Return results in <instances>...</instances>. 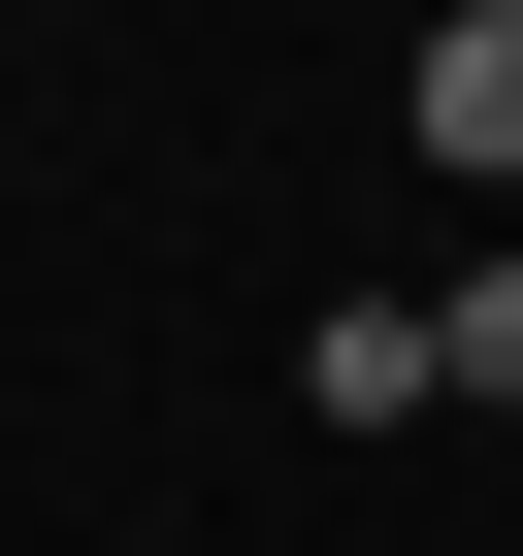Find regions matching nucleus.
<instances>
[{"mask_svg":"<svg viewBox=\"0 0 523 556\" xmlns=\"http://www.w3.org/2000/svg\"><path fill=\"white\" fill-rule=\"evenodd\" d=\"M425 164H523V0H458V34H425Z\"/></svg>","mask_w":523,"mask_h":556,"instance_id":"obj_2","label":"nucleus"},{"mask_svg":"<svg viewBox=\"0 0 523 556\" xmlns=\"http://www.w3.org/2000/svg\"><path fill=\"white\" fill-rule=\"evenodd\" d=\"M425 328H458V393H523V262H458V295H425Z\"/></svg>","mask_w":523,"mask_h":556,"instance_id":"obj_3","label":"nucleus"},{"mask_svg":"<svg viewBox=\"0 0 523 556\" xmlns=\"http://www.w3.org/2000/svg\"><path fill=\"white\" fill-rule=\"evenodd\" d=\"M425 393H458L425 295H328V328H295V426H425Z\"/></svg>","mask_w":523,"mask_h":556,"instance_id":"obj_1","label":"nucleus"}]
</instances>
